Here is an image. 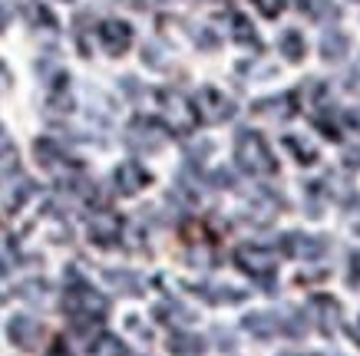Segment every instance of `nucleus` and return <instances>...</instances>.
Masks as SVG:
<instances>
[{"mask_svg":"<svg viewBox=\"0 0 360 356\" xmlns=\"http://www.w3.org/2000/svg\"><path fill=\"white\" fill-rule=\"evenodd\" d=\"M63 307L73 320H83V324L86 320H103V313H106V301L89 284H73L63 297Z\"/></svg>","mask_w":360,"mask_h":356,"instance_id":"1","label":"nucleus"},{"mask_svg":"<svg viewBox=\"0 0 360 356\" xmlns=\"http://www.w3.org/2000/svg\"><path fill=\"white\" fill-rule=\"evenodd\" d=\"M238 165L245 172H271L274 169L271 152H268L258 132H241L238 136Z\"/></svg>","mask_w":360,"mask_h":356,"instance_id":"2","label":"nucleus"},{"mask_svg":"<svg viewBox=\"0 0 360 356\" xmlns=\"http://www.w3.org/2000/svg\"><path fill=\"white\" fill-rule=\"evenodd\" d=\"M192 109H195V116L205 119V122H225V119H231V112H235V103H231L229 96H221L219 89L208 86L195 96Z\"/></svg>","mask_w":360,"mask_h":356,"instance_id":"3","label":"nucleus"},{"mask_svg":"<svg viewBox=\"0 0 360 356\" xmlns=\"http://www.w3.org/2000/svg\"><path fill=\"white\" fill-rule=\"evenodd\" d=\"M126 142H129L132 149L153 152L165 142V126L155 122V119H132L129 129H126Z\"/></svg>","mask_w":360,"mask_h":356,"instance_id":"4","label":"nucleus"},{"mask_svg":"<svg viewBox=\"0 0 360 356\" xmlns=\"http://www.w3.org/2000/svg\"><path fill=\"white\" fill-rule=\"evenodd\" d=\"M159 106H162L165 119L172 122V129H179V132L192 129L195 109H192V103H188L186 96H179V93H159Z\"/></svg>","mask_w":360,"mask_h":356,"instance_id":"5","label":"nucleus"},{"mask_svg":"<svg viewBox=\"0 0 360 356\" xmlns=\"http://www.w3.org/2000/svg\"><path fill=\"white\" fill-rule=\"evenodd\" d=\"M99 40H103V46H106V53L110 56H122L132 44V27L126 20L99 23Z\"/></svg>","mask_w":360,"mask_h":356,"instance_id":"6","label":"nucleus"},{"mask_svg":"<svg viewBox=\"0 0 360 356\" xmlns=\"http://www.w3.org/2000/svg\"><path fill=\"white\" fill-rule=\"evenodd\" d=\"M7 334H11V340L17 346H23V350H33V346L40 343L44 327L37 324V320H30V317H13L11 327H7Z\"/></svg>","mask_w":360,"mask_h":356,"instance_id":"7","label":"nucleus"},{"mask_svg":"<svg viewBox=\"0 0 360 356\" xmlns=\"http://www.w3.org/2000/svg\"><path fill=\"white\" fill-rule=\"evenodd\" d=\"M116 188H120L122 195H136L142 192L146 185H149V175H146V169H139L136 162H122L120 169H116Z\"/></svg>","mask_w":360,"mask_h":356,"instance_id":"8","label":"nucleus"},{"mask_svg":"<svg viewBox=\"0 0 360 356\" xmlns=\"http://www.w3.org/2000/svg\"><path fill=\"white\" fill-rule=\"evenodd\" d=\"M205 343L195 334H172L169 336V353L172 356H202Z\"/></svg>","mask_w":360,"mask_h":356,"instance_id":"9","label":"nucleus"},{"mask_svg":"<svg viewBox=\"0 0 360 356\" xmlns=\"http://www.w3.org/2000/svg\"><path fill=\"white\" fill-rule=\"evenodd\" d=\"M93 237H96L99 244H110V241H116L120 237V221L112 215H103L93 221Z\"/></svg>","mask_w":360,"mask_h":356,"instance_id":"10","label":"nucleus"},{"mask_svg":"<svg viewBox=\"0 0 360 356\" xmlns=\"http://www.w3.org/2000/svg\"><path fill=\"white\" fill-rule=\"evenodd\" d=\"M281 53L288 56V60H301V56H304V40H301V33H295V30L284 33Z\"/></svg>","mask_w":360,"mask_h":356,"instance_id":"11","label":"nucleus"},{"mask_svg":"<svg viewBox=\"0 0 360 356\" xmlns=\"http://www.w3.org/2000/svg\"><path fill=\"white\" fill-rule=\"evenodd\" d=\"M23 11H27V20L33 23H44V27H53V17H50V11H44L40 4H33V0H23Z\"/></svg>","mask_w":360,"mask_h":356,"instance_id":"12","label":"nucleus"},{"mask_svg":"<svg viewBox=\"0 0 360 356\" xmlns=\"http://www.w3.org/2000/svg\"><path fill=\"white\" fill-rule=\"evenodd\" d=\"M344 53H347V40H344L340 33H330L328 40H324V56H328V60H340Z\"/></svg>","mask_w":360,"mask_h":356,"instance_id":"13","label":"nucleus"},{"mask_svg":"<svg viewBox=\"0 0 360 356\" xmlns=\"http://www.w3.org/2000/svg\"><path fill=\"white\" fill-rule=\"evenodd\" d=\"M235 40H238V44H248V46H255L258 44V37H255V30H251V23L245 20V17H235Z\"/></svg>","mask_w":360,"mask_h":356,"instance_id":"14","label":"nucleus"},{"mask_svg":"<svg viewBox=\"0 0 360 356\" xmlns=\"http://www.w3.org/2000/svg\"><path fill=\"white\" fill-rule=\"evenodd\" d=\"M93 356H122V343L116 336H103V340L93 346Z\"/></svg>","mask_w":360,"mask_h":356,"instance_id":"15","label":"nucleus"},{"mask_svg":"<svg viewBox=\"0 0 360 356\" xmlns=\"http://www.w3.org/2000/svg\"><path fill=\"white\" fill-rule=\"evenodd\" d=\"M13 169H17V149L11 142H4L0 145V175H11Z\"/></svg>","mask_w":360,"mask_h":356,"instance_id":"16","label":"nucleus"},{"mask_svg":"<svg viewBox=\"0 0 360 356\" xmlns=\"http://www.w3.org/2000/svg\"><path fill=\"white\" fill-rule=\"evenodd\" d=\"M255 7H258L264 17H278L284 7V0H255Z\"/></svg>","mask_w":360,"mask_h":356,"instance_id":"17","label":"nucleus"},{"mask_svg":"<svg viewBox=\"0 0 360 356\" xmlns=\"http://www.w3.org/2000/svg\"><path fill=\"white\" fill-rule=\"evenodd\" d=\"M50 356H70V353L63 350V343H56V346H53V353H50Z\"/></svg>","mask_w":360,"mask_h":356,"instance_id":"18","label":"nucleus"},{"mask_svg":"<svg viewBox=\"0 0 360 356\" xmlns=\"http://www.w3.org/2000/svg\"><path fill=\"white\" fill-rule=\"evenodd\" d=\"M4 27H7V11L0 7V30H4Z\"/></svg>","mask_w":360,"mask_h":356,"instance_id":"19","label":"nucleus"},{"mask_svg":"<svg viewBox=\"0 0 360 356\" xmlns=\"http://www.w3.org/2000/svg\"><path fill=\"white\" fill-rule=\"evenodd\" d=\"M354 336H360V324H357V330H354Z\"/></svg>","mask_w":360,"mask_h":356,"instance_id":"20","label":"nucleus"}]
</instances>
